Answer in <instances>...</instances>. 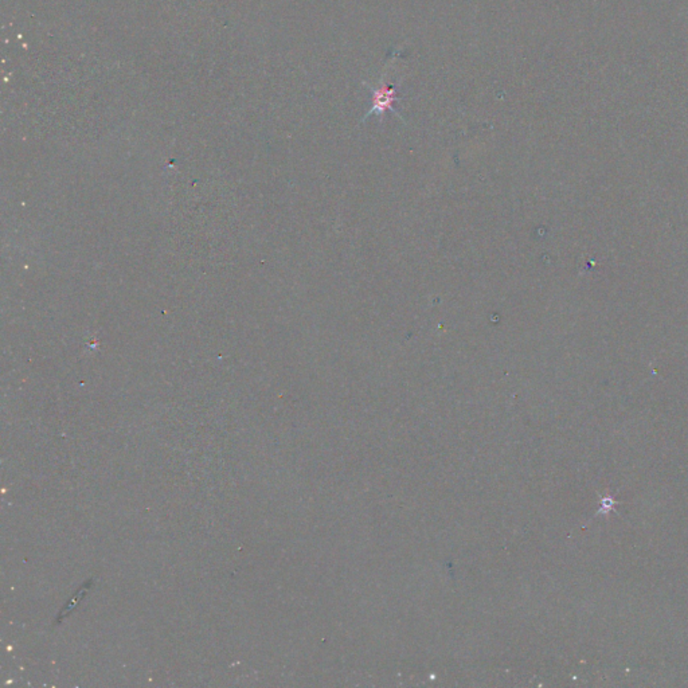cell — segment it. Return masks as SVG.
Listing matches in <instances>:
<instances>
[{
	"label": "cell",
	"mask_w": 688,
	"mask_h": 688,
	"mask_svg": "<svg viewBox=\"0 0 688 688\" xmlns=\"http://www.w3.org/2000/svg\"><path fill=\"white\" fill-rule=\"evenodd\" d=\"M398 100V92H397V88L395 86H391V85H386V84H381L376 89H374V93H373V104H371V108L369 110L367 116L371 114V113H376V114H383L386 113L388 110H394V102Z\"/></svg>",
	"instance_id": "obj_1"
}]
</instances>
